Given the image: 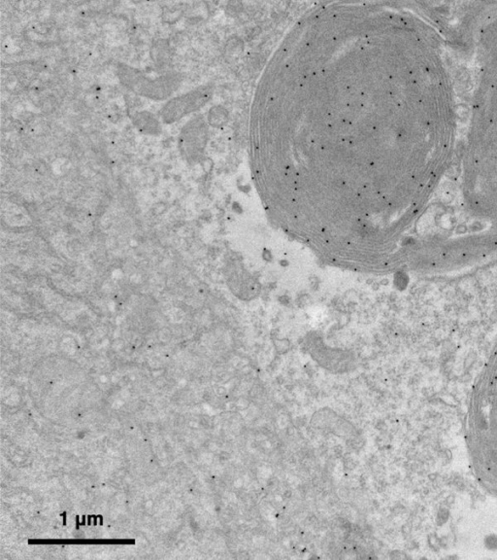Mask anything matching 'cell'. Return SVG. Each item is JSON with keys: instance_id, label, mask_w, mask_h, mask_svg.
<instances>
[{"instance_id": "cell-1", "label": "cell", "mask_w": 497, "mask_h": 560, "mask_svg": "<svg viewBox=\"0 0 497 560\" xmlns=\"http://www.w3.org/2000/svg\"><path fill=\"white\" fill-rule=\"evenodd\" d=\"M120 83L137 95L153 99L164 101L179 89L183 76L180 73H168L155 79L147 77L142 71L127 64H120L117 69Z\"/></svg>"}, {"instance_id": "cell-5", "label": "cell", "mask_w": 497, "mask_h": 560, "mask_svg": "<svg viewBox=\"0 0 497 560\" xmlns=\"http://www.w3.org/2000/svg\"><path fill=\"white\" fill-rule=\"evenodd\" d=\"M134 540H30L29 545H133Z\"/></svg>"}, {"instance_id": "cell-6", "label": "cell", "mask_w": 497, "mask_h": 560, "mask_svg": "<svg viewBox=\"0 0 497 560\" xmlns=\"http://www.w3.org/2000/svg\"><path fill=\"white\" fill-rule=\"evenodd\" d=\"M208 121L209 124L212 127H220L227 121V114H225L224 109L220 108V106H216V108H213L209 111Z\"/></svg>"}, {"instance_id": "cell-7", "label": "cell", "mask_w": 497, "mask_h": 560, "mask_svg": "<svg viewBox=\"0 0 497 560\" xmlns=\"http://www.w3.org/2000/svg\"><path fill=\"white\" fill-rule=\"evenodd\" d=\"M168 46L164 45V42H162V45H160V43L155 44L154 46L155 49V55H153V57H155V60L159 64H164L162 62H166L167 57H168L169 52L168 49H167Z\"/></svg>"}, {"instance_id": "cell-3", "label": "cell", "mask_w": 497, "mask_h": 560, "mask_svg": "<svg viewBox=\"0 0 497 560\" xmlns=\"http://www.w3.org/2000/svg\"><path fill=\"white\" fill-rule=\"evenodd\" d=\"M205 122L201 118L190 120L179 136V149L188 160H196L201 156L206 143Z\"/></svg>"}, {"instance_id": "cell-8", "label": "cell", "mask_w": 497, "mask_h": 560, "mask_svg": "<svg viewBox=\"0 0 497 560\" xmlns=\"http://www.w3.org/2000/svg\"><path fill=\"white\" fill-rule=\"evenodd\" d=\"M62 517H64V524H66V513H62Z\"/></svg>"}, {"instance_id": "cell-2", "label": "cell", "mask_w": 497, "mask_h": 560, "mask_svg": "<svg viewBox=\"0 0 497 560\" xmlns=\"http://www.w3.org/2000/svg\"><path fill=\"white\" fill-rule=\"evenodd\" d=\"M212 96V89L209 86L197 88L187 94L173 97L164 104L162 118L166 124H173L185 116L199 110Z\"/></svg>"}, {"instance_id": "cell-4", "label": "cell", "mask_w": 497, "mask_h": 560, "mask_svg": "<svg viewBox=\"0 0 497 560\" xmlns=\"http://www.w3.org/2000/svg\"><path fill=\"white\" fill-rule=\"evenodd\" d=\"M132 123L137 130L149 136H159L162 132V125L154 114L148 111H139L131 116Z\"/></svg>"}]
</instances>
